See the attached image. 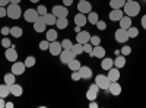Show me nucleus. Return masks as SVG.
<instances>
[{"label": "nucleus", "mask_w": 146, "mask_h": 108, "mask_svg": "<svg viewBox=\"0 0 146 108\" xmlns=\"http://www.w3.org/2000/svg\"><path fill=\"white\" fill-rule=\"evenodd\" d=\"M123 12H124V15H127L130 18H135V16L139 15V12H140V5L137 2H135V0L126 2V5L123 6Z\"/></svg>", "instance_id": "f257e3e1"}, {"label": "nucleus", "mask_w": 146, "mask_h": 108, "mask_svg": "<svg viewBox=\"0 0 146 108\" xmlns=\"http://www.w3.org/2000/svg\"><path fill=\"white\" fill-rule=\"evenodd\" d=\"M7 16L10 19H19L22 16V9L19 5H13V3H9L7 5Z\"/></svg>", "instance_id": "f03ea898"}, {"label": "nucleus", "mask_w": 146, "mask_h": 108, "mask_svg": "<svg viewBox=\"0 0 146 108\" xmlns=\"http://www.w3.org/2000/svg\"><path fill=\"white\" fill-rule=\"evenodd\" d=\"M51 13L56 16V18H67L69 16V9L67 6H62V5H56L53 6V10H51Z\"/></svg>", "instance_id": "7ed1b4c3"}, {"label": "nucleus", "mask_w": 146, "mask_h": 108, "mask_svg": "<svg viewBox=\"0 0 146 108\" xmlns=\"http://www.w3.org/2000/svg\"><path fill=\"white\" fill-rule=\"evenodd\" d=\"M95 83L100 86V89L108 91V88H110V83H111V80L108 79V76H107V75H96V78H95Z\"/></svg>", "instance_id": "20e7f679"}, {"label": "nucleus", "mask_w": 146, "mask_h": 108, "mask_svg": "<svg viewBox=\"0 0 146 108\" xmlns=\"http://www.w3.org/2000/svg\"><path fill=\"white\" fill-rule=\"evenodd\" d=\"M100 86L96 85V83H94V85L89 86V89L86 91V99L89 101H96V98H98V95H100Z\"/></svg>", "instance_id": "39448f33"}, {"label": "nucleus", "mask_w": 146, "mask_h": 108, "mask_svg": "<svg viewBox=\"0 0 146 108\" xmlns=\"http://www.w3.org/2000/svg\"><path fill=\"white\" fill-rule=\"evenodd\" d=\"M60 63H64L67 64L69 62H72L73 58H76V54L73 53L72 50H62V53H60Z\"/></svg>", "instance_id": "423d86ee"}, {"label": "nucleus", "mask_w": 146, "mask_h": 108, "mask_svg": "<svg viewBox=\"0 0 146 108\" xmlns=\"http://www.w3.org/2000/svg\"><path fill=\"white\" fill-rule=\"evenodd\" d=\"M25 69H27L25 63H23V62H18V60H16V62L12 64V73H13L15 76H21V75H23Z\"/></svg>", "instance_id": "0eeeda50"}, {"label": "nucleus", "mask_w": 146, "mask_h": 108, "mask_svg": "<svg viewBox=\"0 0 146 108\" xmlns=\"http://www.w3.org/2000/svg\"><path fill=\"white\" fill-rule=\"evenodd\" d=\"M62 50H63L62 42H58L57 40L50 42V47H48V51H50V54H51V56H60Z\"/></svg>", "instance_id": "6e6552de"}, {"label": "nucleus", "mask_w": 146, "mask_h": 108, "mask_svg": "<svg viewBox=\"0 0 146 108\" xmlns=\"http://www.w3.org/2000/svg\"><path fill=\"white\" fill-rule=\"evenodd\" d=\"M114 38L117 42H126L129 40V34H127V29H123V28H118L115 32H114Z\"/></svg>", "instance_id": "1a4fd4ad"}, {"label": "nucleus", "mask_w": 146, "mask_h": 108, "mask_svg": "<svg viewBox=\"0 0 146 108\" xmlns=\"http://www.w3.org/2000/svg\"><path fill=\"white\" fill-rule=\"evenodd\" d=\"M5 57H6L7 62H10V63H15L16 60H18V51L15 50V47H13V45L9 47V48H6V51H5Z\"/></svg>", "instance_id": "9d476101"}, {"label": "nucleus", "mask_w": 146, "mask_h": 108, "mask_svg": "<svg viewBox=\"0 0 146 108\" xmlns=\"http://www.w3.org/2000/svg\"><path fill=\"white\" fill-rule=\"evenodd\" d=\"M23 18H25L27 22H32L34 23L36 19L40 18V15H38V12H36V9H27L25 13H23Z\"/></svg>", "instance_id": "9b49d317"}, {"label": "nucleus", "mask_w": 146, "mask_h": 108, "mask_svg": "<svg viewBox=\"0 0 146 108\" xmlns=\"http://www.w3.org/2000/svg\"><path fill=\"white\" fill-rule=\"evenodd\" d=\"M78 10L80 12V13L88 15L89 12L92 10V5L88 2V0H82V2H79V3H78Z\"/></svg>", "instance_id": "f8f14e48"}, {"label": "nucleus", "mask_w": 146, "mask_h": 108, "mask_svg": "<svg viewBox=\"0 0 146 108\" xmlns=\"http://www.w3.org/2000/svg\"><path fill=\"white\" fill-rule=\"evenodd\" d=\"M45 28H47V23H45L42 16H40L34 22V31L35 32H45Z\"/></svg>", "instance_id": "ddd939ff"}, {"label": "nucleus", "mask_w": 146, "mask_h": 108, "mask_svg": "<svg viewBox=\"0 0 146 108\" xmlns=\"http://www.w3.org/2000/svg\"><path fill=\"white\" fill-rule=\"evenodd\" d=\"M91 57H96V58H104L105 57V48L104 47L100 45H94V48H92V53L89 54Z\"/></svg>", "instance_id": "4468645a"}, {"label": "nucleus", "mask_w": 146, "mask_h": 108, "mask_svg": "<svg viewBox=\"0 0 146 108\" xmlns=\"http://www.w3.org/2000/svg\"><path fill=\"white\" fill-rule=\"evenodd\" d=\"M89 40H91V34L88 32V31H80V32H78V35H76V41L79 42V44H86V42H89Z\"/></svg>", "instance_id": "2eb2a0df"}, {"label": "nucleus", "mask_w": 146, "mask_h": 108, "mask_svg": "<svg viewBox=\"0 0 146 108\" xmlns=\"http://www.w3.org/2000/svg\"><path fill=\"white\" fill-rule=\"evenodd\" d=\"M123 16H124V12L121 9H113L111 12H110V15H108L110 21H113V22H118Z\"/></svg>", "instance_id": "dca6fc26"}, {"label": "nucleus", "mask_w": 146, "mask_h": 108, "mask_svg": "<svg viewBox=\"0 0 146 108\" xmlns=\"http://www.w3.org/2000/svg\"><path fill=\"white\" fill-rule=\"evenodd\" d=\"M108 91H110V93L111 95H114V97H117V95H120L121 93V85L118 83V80L117 82H111L110 83V88H108Z\"/></svg>", "instance_id": "f3484780"}, {"label": "nucleus", "mask_w": 146, "mask_h": 108, "mask_svg": "<svg viewBox=\"0 0 146 108\" xmlns=\"http://www.w3.org/2000/svg\"><path fill=\"white\" fill-rule=\"evenodd\" d=\"M108 79L111 82H117L120 79V69L117 67H111L108 70Z\"/></svg>", "instance_id": "a211bd4d"}, {"label": "nucleus", "mask_w": 146, "mask_h": 108, "mask_svg": "<svg viewBox=\"0 0 146 108\" xmlns=\"http://www.w3.org/2000/svg\"><path fill=\"white\" fill-rule=\"evenodd\" d=\"M88 23V18L85 16V13H79L75 16V25H78V27H85Z\"/></svg>", "instance_id": "6ab92c4d"}, {"label": "nucleus", "mask_w": 146, "mask_h": 108, "mask_svg": "<svg viewBox=\"0 0 146 108\" xmlns=\"http://www.w3.org/2000/svg\"><path fill=\"white\" fill-rule=\"evenodd\" d=\"M79 73H80L82 79H91L92 78V69L88 67V66H80Z\"/></svg>", "instance_id": "aec40b11"}, {"label": "nucleus", "mask_w": 146, "mask_h": 108, "mask_svg": "<svg viewBox=\"0 0 146 108\" xmlns=\"http://www.w3.org/2000/svg\"><path fill=\"white\" fill-rule=\"evenodd\" d=\"M10 86V95H13V97H21V95L23 93V89L21 85H18V83L15 82L13 85H9Z\"/></svg>", "instance_id": "412c9836"}, {"label": "nucleus", "mask_w": 146, "mask_h": 108, "mask_svg": "<svg viewBox=\"0 0 146 108\" xmlns=\"http://www.w3.org/2000/svg\"><path fill=\"white\" fill-rule=\"evenodd\" d=\"M111 67H114V60L110 58V57H104L102 62H101V69L102 70H110Z\"/></svg>", "instance_id": "4be33fe9"}, {"label": "nucleus", "mask_w": 146, "mask_h": 108, "mask_svg": "<svg viewBox=\"0 0 146 108\" xmlns=\"http://www.w3.org/2000/svg\"><path fill=\"white\" fill-rule=\"evenodd\" d=\"M124 66H126V56L118 54L117 58L114 60V67H117V69H123Z\"/></svg>", "instance_id": "5701e85b"}, {"label": "nucleus", "mask_w": 146, "mask_h": 108, "mask_svg": "<svg viewBox=\"0 0 146 108\" xmlns=\"http://www.w3.org/2000/svg\"><path fill=\"white\" fill-rule=\"evenodd\" d=\"M120 28H123V29H127V28H130L131 27V18L130 16H123V18H121L120 21Z\"/></svg>", "instance_id": "b1692460"}, {"label": "nucleus", "mask_w": 146, "mask_h": 108, "mask_svg": "<svg viewBox=\"0 0 146 108\" xmlns=\"http://www.w3.org/2000/svg\"><path fill=\"white\" fill-rule=\"evenodd\" d=\"M9 95H10V86L7 83L0 85V98H7Z\"/></svg>", "instance_id": "393cba45"}, {"label": "nucleus", "mask_w": 146, "mask_h": 108, "mask_svg": "<svg viewBox=\"0 0 146 108\" xmlns=\"http://www.w3.org/2000/svg\"><path fill=\"white\" fill-rule=\"evenodd\" d=\"M56 27H57L58 29H66V28L69 27V21H67V18H57V21H56Z\"/></svg>", "instance_id": "a878e982"}, {"label": "nucleus", "mask_w": 146, "mask_h": 108, "mask_svg": "<svg viewBox=\"0 0 146 108\" xmlns=\"http://www.w3.org/2000/svg\"><path fill=\"white\" fill-rule=\"evenodd\" d=\"M42 18H44V21H45V23H47V27H48V25H50V27H51V25H56L57 18H56L53 13H48V12H47Z\"/></svg>", "instance_id": "bb28decb"}, {"label": "nucleus", "mask_w": 146, "mask_h": 108, "mask_svg": "<svg viewBox=\"0 0 146 108\" xmlns=\"http://www.w3.org/2000/svg\"><path fill=\"white\" fill-rule=\"evenodd\" d=\"M88 23H91V25H96V22L100 21V16H98V13H96V12H89L88 13Z\"/></svg>", "instance_id": "cd10ccee"}, {"label": "nucleus", "mask_w": 146, "mask_h": 108, "mask_svg": "<svg viewBox=\"0 0 146 108\" xmlns=\"http://www.w3.org/2000/svg\"><path fill=\"white\" fill-rule=\"evenodd\" d=\"M124 5H126V0H110L111 9H123Z\"/></svg>", "instance_id": "c85d7f7f"}, {"label": "nucleus", "mask_w": 146, "mask_h": 108, "mask_svg": "<svg viewBox=\"0 0 146 108\" xmlns=\"http://www.w3.org/2000/svg\"><path fill=\"white\" fill-rule=\"evenodd\" d=\"M10 35H12V37H15V38H21L23 35V31H22L21 27H12L10 28Z\"/></svg>", "instance_id": "c756f323"}, {"label": "nucleus", "mask_w": 146, "mask_h": 108, "mask_svg": "<svg viewBox=\"0 0 146 108\" xmlns=\"http://www.w3.org/2000/svg\"><path fill=\"white\" fill-rule=\"evenodd\" d=\"M45 40H48V41H56L57 40V31L56 29H48V31H45Z\"/></svg>", "instance_id": "7c9ffc66"}, {"label": "nucleus", "mask_w": 146, "mask_h": 108, "mask_svg": "<svg viewBox=\"0 0 146 108\" xmlns=\"http://www.w3.org/2000/svg\"><path fill=\"white\" fill-rule=\"evenodd\" d=\"M67 66H69V69H70V70L73 72V70H79L82 64H80V62H79V60H76V58H73L72 62H69V63H67Z\"/></svg>", "instance_id": "2f4dec72"}, {"label": "nucleus", "mask_w": 146, "mask_h": 108, "mask_svg": "<svg viewBox=\"0 0 146 108\" xmlns=\"http://www.w3.org/2000/svg\"><path fill=\"white\" fill-rule=\"evenodd\" d=\"M127 34H129V38H136L139 37V29L131 25L130 28H127Z\"/></svg>", "instance_id": "473e14b6"}, {"label": "nucleus", "mask_w": 146, "mask_h": 108, "mask_svg": "<svg viewBox=\"0 0 146 108\" xmlns=\"http://www.w3.org/2000/svg\"><path fill=\"white\" fill-rule=\"evenodd\" d=\"M16 82V76L12 73H7V75H5V83H7V85H13V83Z\"/></svg>", "instance_id": "72a5a7b5"}, {"label": "nucleus", "mask_w": 146, "mask_h": 108, "mask_svg": "<svg viewBox=\"0 0 146 108\" xmlns=\"http://www.w3.org/2000/svg\"><path fill=\"white\" fill-rule=\"evenodd\" d=\"M72 51L75 53L76 56L82 54V53H83V45H82V44H79V42H76V44H73V45H72Z\"/></svg>", "instance_id": "f704fd0d"}, {"label": "nucleus", "mask_w": 146, "mask_h": 108, "mask_svg": "<svg viewBox=\"0 0 146 108\" xmlns=\"http://www.w3.org/2000/svg\"><path fill=\"white\" fill-rule=\"evenodd\" d=\"M72 45H73V42H72L69 38H66V40H63V41H62V47H63V50H72Z\"/></svg>", "instance_id": "c9c22d12"}, {"label": "nucleus", "mask_w": 146, "mask_h": 108, "mask_svg": "<svg viewBox=\"0 0 146 108\" xmlns=\"http://www.w3.org/2000/svg\"><path fill=\"white\" fill-rule=\"evenodd\" d=\"M23 63H25V66H27V67H32V66L35 64V57H34V56H29V57H27V58H25V62H23Z\"/></svg>", "instance_id": "e433bc0d"}, {"label": "nucleus", "mask_w": 146, "mask_h": 108, "mask_svg": "<svg viewBox=\"0 0 146 108\" xmlns=\"http://www.w3.org/2000/svg\"><path fill=\"white\" fill-rule=\"evenodd\" d=\"M48 47H50V41H48V40H42V41L40 42V50L47 51V50H48Z\"/></svg>", "instance_id": "4c0bfd02"}, {"label": "nucleus", "mask_w": 146, "mask_h": 108, "mask_svg": "<svg viewBox=\"0 0 146 108\" xmlns=\"http://www.w3.org/2000/svg\"><path fill=\"white\" fill-rule=\"evenodd\" d=\"M92 48H94V45H92L91 42L83 44V53H88V54H91V53H92Z\"/></svg>", "instance_id": "58836bf2"}, {"label": "nucleus", "mask_w": 146, "mask_h": 108, "mask_svg": "<svg viewBox=\"0 0 146 108\" xmlns=\"http://www.w3.org/2000/svg\"><path fill=\"white\" fill-rule=\"evenodd\" d=\"M80 79H82V76H80V73H79V70H73V72H72V80L78 82V80H80Z\"/></svg>", "instance_id": "ea45409f"}, {"label": "nucleus", "mask_w": 146, "mask_h": 108, "mask_svg": "<svg viewBox=\"0 0 146 108\" xmlns=\"http://www.w3.org/2000/svg\"><path fill=\"white\" fill-rule=\"evenodd\" d=\"M120 53L123 54V56H129V54H131V47H129V45H124L123 48L120 50Z\"/></svg>", "instance_id": "a19ab883"}, {"label": "nucleus", "mask_w": 146, "mask_h": 108, "mask_svg": "<svg viewBox=\"0 0 146 108\" xmlns=\"http://www.w3.org/2000/svg\"><path fill=\"white\" fill-rule=\"evenodd\" d=\"M89 42H91L92 45H100V44H101V38H100V37H96V35H95V37H92V35H91Z\"/></svg>", "instance_id": "79ce46f5"}, {"label": "nucleus", "mask_w": 146, "mask_h": 108, "mask_svg": "<svg viewBox=\"0 0 146 108\" xmlns=\"http://www.w3.org/2000/svg\"><path fill=\"white\" fill-rule=\"evenodd\" d=\"M36 12H38V15H40V16H44V15L47 13V7H45L44 5H40L38 9H36Z\"/></svg>", "instance_id": "37998d69"}, {"label": "nucleus", "mask_w": 146, "mask_h": 108, "mask_svg": "<svg viewBox=\"0 0 146 108\" xmlns=\"http://www.w3.org/2000/svg\"><path fill=\"white\" fill-rule=\"evenodd\" d=\"M96 28H98L100 31H105V28H107V23L104 22V21H98L96 22V25H95Z\"/></svg>", "instance_id": "c03bdc74"}, {"label": "nucleus", "mask_w": 146, "mask_h": 108, "mask_svg": "<svg viewBox=\"0 0 146 108\" xmlns=\"http://www.w3.org/2000/svg\"><path fill=\"white\" fill-rule=\"evenodd\" d=\"M2 47H5V48H9V47H12L10 40H9V38H6V37H3V40H2Z\"/></svg>", "instance_id": "a18cd8bd"}, {"label": "nucleus", "mask_w": 146, "mask_h": 108, "mask_svg": "<svg viewBox=\"0 0 146 108\" xmlns=\"http://www.w3.org/2000/svg\"><path fill=\"white\" fill-rule=\"evenodd\" d=\"M0 32H2L3 37H6V35H9V34H10V28H9V27H3L2 29H0Z\"/></svg>", "instance_id": "49530a36"}, {"label": "nucleus", "mask_w": 146, "mask_h": 108, "mask_svg": "<svg viewBox=\"0 0 146 108\" xmlns=\"http://www.w3.org/2000/svg\"><path fill=\"white\" fill-rule=\"evenodd\" d=\"M7 16V9L5 6H0V18H5Z\"/></svg>", "instance_id": "de8ad7c7"}, {"label": "nucleus", "mask_w": 146, "mask_h": 108, "mask_svg": "<svg viewBox=\"0 0 146 108\" xmlns=\"http://www.w3.org/2000/svg\"><path fill=\"white\" fill-rule=\"evenodd\" d=\"M63 5L64 6H72L73 5V0H63Z\"/></svg>", "instance_id": "09e8293b"}, {"label": "nucleus", "mask_w": 146, "mask_h": 108, "mask_svg": "<svg viewBox=\"0 0 146 108\" xmlns=\"http://www.w3.org/2000/svg\"><path fill=\"white\" fill-rule=\"evenodd\" d=\"M10 3V0H0V6H7Z\"/></svg>", "instance_id": "8fccbe9b"}, {"label": "nucleus", "mask_w": 146, "mask_h": 108, "mask_svg": "<svg viewBox=\"0 0 146 108\" xmlns=\"http://www.w3.org/2000/svg\"><path fill=\"white\" fill-rule=\"evenodd\" d=\"M89 107H91V108H98V102H96V101H91Z\"/></svg>", "instance_id": "3c124183"}, {"label": "nucleus", "mask_w": 146, "mask_h": 108, "mask_svg": "<svg viewBox=\"0 0 146 108\" xmlns=\"http://www.w3.org/2000/svg\"><path fill=\"white\" fill-rule=\"evenodd\" d=\"M142 27H143V29H146V15H143V18H142Z\"/></svg>", "instance_id": "603ef678"}, {"label": "nucleus", "mask_w": 146, "mask_h": 108, "mask_svg": "<svg viewBox=\"0 0 146 108\" xmlns=\"http://www.w3.org/2000/svg\"><path fill=\"white\" fill-rule=\"evenodd\" d=\"M6 102H5V98H0V108H5Z\"/></svg>", "instance_id": "864d4df0"}, {"label": "nucleus", "mask_w": 146, "mask_h": 108, "mask_svg": "<svg viewBox=\"0 0 146 108\" xmlns=\"http://www.w3.org/2000/svg\"><path fill=\"white\" fill-rule=\"evenodd\" d=\"M5 108H13V102H6Z\"/></svg>", "instance_id": "5fc2aeb1"}, {"label": "nucleus", "mask_w": 146, "mask_h": 108, "mask_svg": "<svg viewBox=\"0 0 146 108\" xmlns=\"http://www.w3.org/2000/svg\"><path fill=\"white\" fill-rule=\"evenodd\" d=\"M10 3H13V5H19V3H21V0H10Z\"/></svg>", "instance_id": "6e6d98bb"}, {"label": "nucleus", "mask_w": 146, "mask_h": 108, "mask_svg": "<svg viewBox=\"0 0 146 108\" xmlns=\"http://www.w3.org/2000/svg\"><path fill=\"white\" fill-rule=\"evenodd\" d=\"M80 28H82V27H78V25H76V28H75V31H76V34H78V32H80V31H82V29H80Z\"/></svg>", "instance_id": "4d7b16f0"}, {"label": "nucleus", "mask_w": 146, "mask_h": 108, "mask_svg": "<svg viewBox=\"0 0 146 108\" xmlns=\"http://www.w3.org/2000/svg\"><path fill=\"white\" fill-rule=\"evenodd\" d=\"M29 2H31V3H38L40 0H29Z\"/></svg>", "instance_id": "13d9d810"}, {"label": "nucleus", "mask_w": 146, "mask_h": 108, "mask_svg": "<svg viewBox=\"0 0 146 108\" xmlns=\"http://www.w3.org/2000/svg\"><path fill=\"white\" fill-rule=\"evenodd\" d=\"M126 2H131V0H126Z\"/></svg>", "instance_id": "bf43d9fd"}, {"label": "nucleus", "mask_w": 146, "mask_h": 108, "mask_svg": "<svg viewBox=\"0 0 146 108\" xmlns=\"http://www.w3.org/2000/svg\"><path fill=\"white\" fill-rule=\"evenodd\" d=\"M79 2H82V0H79Z\"/></svg>", "instance_id": "052dcab7"}, {"label": "nucleus", "mask_w": 146, "mask_h": 108, "mask_svg": "<svg viewBox=\"0 0 146 108\" xmlns=\"http://www.w3.org/2000/svg\"><path fill=\"white\" fill-rule=\"evenodd\" d=\"M145 2H146V0H145Z\"/></svg>", "instance_id": "680f3d73"}]
</instances>
